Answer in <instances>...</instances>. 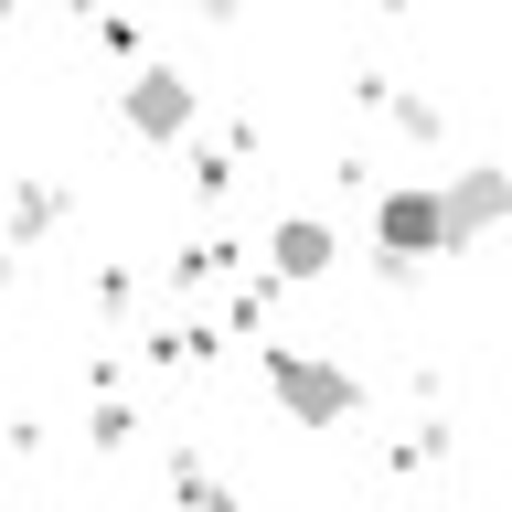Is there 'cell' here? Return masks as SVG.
I'll use <instances>...</instances> for the list:
<instances>
[{
	"label": "cell",
	"instance_id": "cell-5",
	"mask_svg": "<svg viewBox=\"0 0 512 512\" xmlns=\"http://www.w3.org/2000/svg\"><path fill=\"white\" fill-rule=\"evenodd\" d=\"M331 256H342V235H331L320 214H288L278 235H267V267H278V278H320Z\"/></svg>",
	"mask_w": 512,
	"mask_h": 512
},
{
	"label": "cell",
	"instance_id": "cell-1",
	"mask_svg": "<svg viewBox=\"0 0 512 512\" xmlns=\"http://www.w3.org/2000/svg\"><path fill=\"white\" fill-rule=\"evenodd\" d=\"M267 395H278L299 427H342V416H363V384H352L342 363H310V352H267Z\"/></svg>",
	"mask_w": 512,
	"mask_h": 512
},
{
	"label": "cell",
	"instance_id": "cell-4",
	"mask_svg": "<svg viewBox=\"0 0 512 512\" xmlns=\"http://www.w3.org/2000/svg\"><path fill=\"white\" fill-rule=\"evenodd\" d=\"M128 128H139V139H182L192 128V86L171 64H139V75H128Z\"/></svg>",
	"mask_w": 512,
	"mask_h": 512
},
{
	"label": "cell",
	"instance_id": "cell-3",
	"mask_svg": "<svg viewBox=\"0 0 512 512\" xmlns=\"http://www.w3.org/2000/svg\"><path fill=\"white\" fill-rule=\"evenodd\" d=\"M438 203H448V246H470V235H491V224L512 214V171L470 160V171H448V182H438Z\"/></svg>",
	"mask_w": 512,
	"mask_h": 512
},
{
	"label": "cell",
	"instance_id": "cell-2",
	"mask_svg": "<svg viewBox=\"0 0 512 512\" xmlns=\"http://www.w3.org/2000/svg\"><path fill=\"white\" fill-rule=\"evenodd\" d=\"M374 246H384V267L448 256V203H438V182H406V192H384V203H374Z\"/></svg>",
	"mask_w": 512,
	"mask_h": 512
}]
</instances>
